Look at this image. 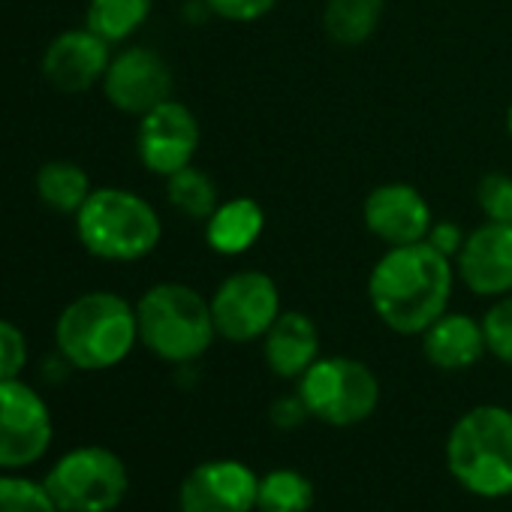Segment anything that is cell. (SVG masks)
Instances as JSON below:
<instances>
[{
	"instance_id": "6da1fadb",
	"label": "cell",
	"mask_w": 512,
	"mask_h": 512,
	"mask_svg": "<svg viewBox=\"0 0 512 512\" xmlns=\"http://www.w3.org/2000/svg\"><path fill=\"white\" fill-rule=\"evenodd\" d=\"M455 260L431 241L386 247L374 263L365 293L377 320L395 335H422L449 311Z\"/></svg>"
},
{
	"instance_id": "7a4b0ae2",
	"label": "cell",
	"mask_w": 512,
	"mask_h": 512,
	"mask_svg": "<svg viewBox=\"0 0 512 512\" xmlns=\"http://www.w3.org/2000/svg\"><path fill=\"white\" fill-rule=\"evenodd\" d=\"M446 470L476 497L512 494V410L500 404L470 407L446 434Z\"/></svg>"
},
{
	"instance_id": "3957f363",
	"label": "cell",
	"mask_w": 512,
	"mask_h": 512,
	"mask_svg": "<svg viewBox=\"0 0 512 512\" xmlns=\"http://www.w3.org/2000/svg\"><path fill=\"white\" fill-rule=\"evenodd\" d=\"M139 341L136 308L118 293H85L64 308L55 326L58 353L79 371L121 365Z\"/></svg>"
},
{
	"instance_id": "277c9868",
	"label": "cell",
	"mask_w": 512,
	"mask_h": 512,
	"mask_svg": "<svg viewBox=\"0 0 512 512\" xmlns=\"http://www.w3.org/2000/svg\"><path fill=\"white\" fill-rule=\"evenodd\" d=\"M139 344L169 365H190L202 359L214 338L211 305L187 284H154L136 302Z\"/></svg>"
},
{
	"instance_id": "5b68a950",
	"label": "cell",
	"mask_w": 512,
	"mask_h": 512,
	"mask_svg": "<svg viewBox=\"0 0 512 512\" xmlns=\"http://www.w3.org/2000/svg\"><path fill=\"white\" fill-rule=\"evenodd\" d=\"M76 235L88 253L109 263H136L157 250L163 238L160 214L148 199L124 187L91 190L76 211Z\"/></svg>"
},
{
	"instance_id": "8992f818",
	"label": "cell",
	"mask_w": 512,
	"mask_h": 512,
	"mask_svg": "<svg viewBox=\"0 0 512 512\" xmlns=\"http://www.w3.org/2000/svg\"><path fill=\"white\" fill-rule=\"evenodd\" d=\"M296 392L311 419L329 428H356L371 419L380 404L377 374L353 356H320L296 380Z\"/></svg>"
},
{
	"instance_id": "52a82bcc",
	"label": "cell",
	"mask_w": 512,
	"mask_h": 512,
	"mask_svg": "<svg viewBox=\"0 0 512 512\" xmlns=\"http://www.w3.org/2000/svg\"><path fill=\"white\" fill-rule=\"evenodd\" d=\"M58 512H112L130 491L121 455L106 446H76L43 479Z\"/></svg>"
},
{
	"instance_id": "ba28073f",
	"label": "cell",
	"mask_w": 512,
	"mask_h": 512,
	"mask_svg": "<svg viewBox=\"0 0 512 512\" xmlns=\"http://www.w3.org/2000/svg\"><path fill=\"white\" fill-rule=\"evenodd\" d=\"M208 305L217 338L229 344L263 341V335L284 311L275 278H269L260 269H241L223 278L211 293Z\"/></svg>"
},
{
	"instance_id": "9c48e42d",
	"label": "cell",
	"mask_w": 512,
	"mask_h": 512,
	"mask_svg": "<svg viewBox=\"0 0 512 512\" xmlns=\"http://www.w3.org/2000/svg\"><path fill=\"white\" fill-rule=\"evenodd\" d=\"M52 443V413L37 389L0 380V470L37 464Z\"/></svg>"
},
{
	"instance_id": "30bf717a",
	"label": "cell",
	"mask_w": 512,
	"mask_h": 512,
	"mask_svg": "<svg viewBox=\"0 0 512 512\" xmlns=\"http://www.w3.org/2000/svg\"><path fill=\"white\" fill-rule=\"evenodd\" d=\"M260 473L238 458L196 464L178 485V512H256Z\"/></svg>"
},
{
	"instance_id": "8fae6325",
	"label": "cell",
	"mask_w": 512,
	"mask_h": 512,
	"mask_svg": "<svg viewBox=\"0 0 512 512\" xmlns=\"http://www.w3.org/2000/svg\"><path fill=\"white\" fill-rule=\"evenodd\" d=\"M136 148L148 172L169 178L193 163L199 148V121L190 106L169 97L139 118Z\"/></svg>"
},
{
	"instance_id": "7c38bea8",
	"label": "cell",
	"mask_w": 512,
	"mask_h": 512,
	"mask_svg": "<svg viewBox=\"0 0 512 512\" xmlns=\"http://www.w3.org/2000/svg\"><path fill=\"white\" fill-rule=\"evenodd\" d=\"M461 284L479 299H500L512 293V223L485 220L464 235L455 256Z\"/></svg>"
},
{
	"instance_id": "4fadbf2b",
	"label": "cell",
	"mask_w": 512,
	"mask_h": 512,
	"mask_svg": "<svg viewBox=\"0 0 512 512\" xmlns=\"http://www.w3.org/2000/svg\"><path fill=\"white\" fill-rule=\"evenodd\" d=\"M103 91L118 112L142 118L172 97V70L154 49L133 46L112 58L103 76Z\"/></svg>"
},
{
	"instance_id": "5bb4252c",
	"label": "cell",
	"mask_w": 512,
	"mask_h": 512,
	"mask_svg": "<svg viewBox=\"0 0 512 512\" xmlns=\"http://www.w3.org/2000/svg\"><path fill=\"white\" fill-rule=\"evenodd\" d=\"M365 229L386 247L425 241L434 223L431 205L419 187L407 181H389L374 187L362 205Z\"/></svg>"
},
{
	"instance_id": "9a60e30c",
	"label": "cell",
	"mask_w": 512,
	"mask_h": 512,
	"mask_svg": "<svg viewBox=\"0 0 512 512\" xmlns=\"http://www.w3.org/2000/svg\"><path fill=\"white\" fill-rule=\"evenodd\" d=\"M112 64L109 43L97 37L94 31H67L52 40V46L43 55V76L52 88L64 94H82L103 82L106 70Z\"/></svg>"
},
{
	"instance_id": "2e32d148",
	"label": "cell",
	"mask_w": 512,
	"mask_h": 512,
	"mask_svg": "<svg viewBox=\"0 0 512 512\" xmlns=\"http://www.w3.org/2000/svg\"><path fill=\"white\" fill-rule=\"evenodd\" d=\"M422 356L437 371H467L482 362L488 353L482 320L458 311H446L437 317L422 335Z\"/></svg>"
},
{
	"instance_id": "e0dca14e",
	"label": "cell",
	"mask_w": 512,
	"mask_h": 512,
	"mask_svg": "<svg viewBox=\"0 0 512 512\" xmlns=\"http://www.w3.org/2000/svg\"><path fill=\"white\" fill-rule=\"evenodd\" d=\"M263 359L281 380H299L320 359V329L305 311H281L263 335Z\"/></svg>"
},
{
	"instance_id": "ac0fdd59",
	"label": "cell",
	"mask_w": 512,
	"mask_h": 512,
	"mask_svg": "<svg viewBox=\"0 0 512 512\" xmlns=\"http://www.w3.org/2000/svg\"><path fill=\"white\" fill-rule=\"evenodd\" d=\"M266 232V208L250 196L223 199L205 220V244L217 256H241Z\"/></svg>"
},
{
	"instance_id": "d6986e66",
	"label": "cell",
	"mask_w": 512,
	"mask_h": 512,
	"mask_svg": "<svg viewBox=\"0 0 512 512\" xmlns=\"http://www.w3.org/2000/svg\"><path fill=\"white\" fill-rule=\"evenodd\" d=\"M386 16V0H326L323 31L335 46L368 43Z\"/></svg>"
},
{
	"instance_id": "ffe728a7",
	"label": "cell",
	"mask_w": 512,
	"mask_h": 512,
	"mask_svg": "<svg viewBox=\"0 0 512 512\" xmlns=\"http://www.w3.org/2000/svg\"><path fill=\"white\" fill-rule=\"evenodd\" d=\"M317 488L311 476L296 467H275L260 476L256 488V512H311Z\"/></svg>"
},
{
	"instance_id": "44dd1931",
	"label": "cell",
	"mask_w": 512,
	"mask_h": 512,
	"mask_svg": "<svg viewBox=\"0 0 512 512\" xmlns=\"http://www.w3.org/2000/svg\"><path fill=\"white\" fill-rule=\"evenodd\" d=\"M37 196L61 214H76L91 196L88 172L70 160H52L37 172Z\"/></svg>"
},
{
	"instance_id": "7402d4cb",
	"label": "cell",
	"mask_w": 512,
	"mask_h": 512,
	"mask_svg": "<svg viewBox=\"0 0 512 512\" xmlns=\"http://www.w3.org/2000/svg\"><path fill=\"white\" fill-rule=\"evenodd\" d=\"M166 199L178 214H184L190 220H202V223L223 202L220 190H217V181L205 169H199L193 163L166 178Z\"/></svg>"
},
{
	"instance_id": "603a6c76",
	"label": "cell",
	"mask_w": 512,
	"mask_h": 512,
	"mask_svg": "<svg viewBox=\"0 0 512 512\" xmlns=\"http://www.w3.org/2000/svg\"><path fill=\"white\" fill-rule=\"evenodd\" d=\"M154 0H91L88 31L103 37L109 46L130 40L151 16Z\"/></svg>"
},
{
	"instance_id": "cb8c5ba5",
	"label": "cell",
	"mask_w": 512,
	"mask_h": 512,
	"mask_svg": "<svg viewBox=\"0 0 512 512\" xmlns=\"http://www.w3.org/2000/svg\"><path fill=\"white\" fill-rule=\"evenodd\" d=\"M0 512H58L43 482L0 476Z\"/></svg>"
},
{
	"instance_id": "d4e9b609",
	"label": "cell",
	"mask_w": 512,
	"mask_h": 512,
	"mask_svg": "<svg viewBox=\"0 0 512 512\" xmlns=\"http://www.w3.org/2000/svg\"><path fill=\"white\" fill-rule=\"evenodd\" d=\"M482 329H485L488 356L512 368V293L488 305V311L482 314Z\"/></svg>"
},
{
	"instance_id": "484cf974",
	"label": "cell",
	"mask_w": 512,
	"mask_h": 512,
	"mask_svg": "<svg viewBox=\"0 0 512 512\" xmlns=\"http://www.w3.org/2000/svg\"><path fill=\"white\" fill-rule=\"evenodd\" d=\"M476 205L485 214V220L512 223V175L506 172L482 175L476 184Z\"/></svg>"
},
{
	"instance_id": "4316f807",
	"label": "cell",
	"mask_w": 512,
	"mask_h": 512,
	"mask_svg": "<svg viewBox=\"0 0 512 512\" xmlns=\"http://www.w3.org/2000/svg\"><path fill=\"white\" fill-rule=\"evenodd\" d=\"M28 365V341L22 329L0 317V380H16Z\"/></svg>"
},
{
	"instance_id": "83f0119b",
	"label": "cell",
	"mask_w": 512,
	"mask_h": 512,
	"mask_svg": "<svg viewBox=\"0 0 512 512\" xmlns=\"http://www.w3.org/2000/svg\"><path fill=\"white\" fill-rule=\"evenodd\" d=\"M205 10L223 22H238V25H250V22H260L266 19L278 0H202Z\"/></svg>"
},
{
	"instance_id": "f1b7e54d",
	"label": "cell",
	"mask_w": 512,
	"mask_h": 512,
	"mask_svg": "<svg viewBox=\"0 0 512 512\" xmlns=\"http://www.w3.org/2000/svg\"><path fill=\"white\" fill-rule=\"evenodd\" d=\"M308 419H311V413H308V407H305V401H302L299 392L281 395V398H275L272 407H269V422H272L278 431H296V428H302Z\"/></svg>"
},
{
	"instance_id": "f546056e",
	"label": "cell",
	"mask_w": 512,
	"mask_h": 512,
	"mask_svg": "<svg viewBox=\"0 0 512 512\" xmlns=\"http://www.w3.org/2000/svg\"><path fill=\"white\" fill-rule=\"evenodd\" d=\"M425 241H431L440 253H446L449 260H455L461 244H464V232L452 220H437V223H431V232H428Z\"/></svg>"
},
{
	"instance_id": "4dcf8cb0",
	"label": "cell",
	"mask_w": 512,
	"mask_h": 512,
	"mask_svg": "<svg viewBox=\"0 0 512 512\" xmlns=\"http://www.w3.org/2000/svg\"><path fill=\"white\" fill-rule=\"evenodd\" d=\"M506 133H509V139H512V103H509V109H506Z\"/></svg>"
}]
</instances>
